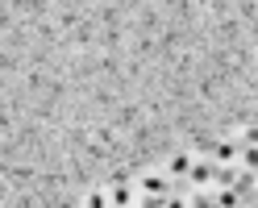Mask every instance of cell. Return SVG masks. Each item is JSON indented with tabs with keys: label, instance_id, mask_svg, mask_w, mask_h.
Here are the masks:
<instances>
[{
	"label": "cell",
	"instance_id": "obj_5",
	"mask_svg": "<svg viewBox=\"0 0 258 208\" xmlns=\"http://www.w3.org/2000/svg\"><path fill=\"white\" fill-rule=\"evenodd\" d=\"M191 167H196V158H191V154H175L171 163H167V175H171V179H187Z\"/></svg>",
	"mask_w": 258,
	"mask_h": 208
},
{
	"label": "cell",
	"instance_id": "obj_12",
	"mask_svg": "<svg viewBox=\"0 0 258 208\" xmlns=\"http://www.w3.org/2000/svg\"><path fill=\"white\" fill-rule=\"evenodd\" d=\"M254 200H258V191H254Z\"/></svg>",
	"mask_w": 258,
	"mask_h": 208
},
{
	"label": "cell",
	"instance_id": "obj_4",
	"mask_svg": "<svg viewBox=\"0 0 258 208\" xmlns=\"http://www.w3.org/2000/svg\"><path fill=\"white\" fill-rule=\"evenodd\" d=\"M108 200H112V208H134L138 204V191L129 187V179H117V187L108 191Z\"/></svg>",
	"mask_w": 258,
	"mask_h": 208
},
{
	"label": "cell",
	"instance_id": "obj_11",
	"mask_svg": "<svg viewBox=\"0 0 258 208\" xmlns=\"http://www.w3.org/2000/svg\"><path fill=\"white\" fill-rule=\"evenodd\" d=\"M138 208H167V196H142Z\"/></svg>",
	"mask_w": 258,
	"mask_h": 208
},
{
	"label": "cell",
	"instance_id": "obj_2",
	"mask_svg": "<svg viewBox=\"0 0 258 208\" xmlns=\"http://www.w3.org/2000/svg\"><path fill=\"white\" fill-rule=\"evenodd\" d=\"M187 183H191V187H213V183H217V158H196Z\"/></svg>",
	"mask_w": 258,
	"mask_h": 208
},
{
	"label": "cell",
	"instance_id": "obj_3",
	"mask_svg": "<svg viewBox=\"0 0 258 208\" xmlns=\"http://www.w3.org/2000/svg\"><path fill=\"white\" fill-rule=\"evenodd\" d=\"M213 158H217L221 167H233V163H241V142H237V137H233V142H217Z\"/></svg>",
	"mask_w": 258,
	"mask_h": 208
},
{
	"label": "cell",
	"instance_id": "obj_7",
	"mask_svg": "<svg viewBox=\"0 0 258 208\" xmlns=\"http://www.w3.org/2000/svg\"><path fill=\"white\" fill-rule=\"evenodd\" d=\"M191 208H221V200L208 196V187H196L191 191Z\"/></svg>",
	"mask_w": 258,
	"mask_h": 208
},
{
	"label": "cell",
	"instance_id": "obj_9",
	"mask_svg": "<svg viewBox=\"0 0 258 208\" xmlns=\"http://www.w3.org/2000/svg\"><path fill=\"white\" fill-rule=\"evenodd\" d=\"M84 208H112V200H108V191H92L84 200Z\"/></svg>",
	"mask_w": 258,
	"mask_h": 208
},
{
	"label": "cell",
	"instance_id": "obj_10",
	"mask_svg": "<svg viewBox=\"0 0 258 208\" xmlns=\"http://www.w3.org/2000/svg\"><path fill=\"white\" fill-rule=\"evenodd\" d=\"M237 142H241V146H258V121H254V125H246V129L237 133Z\"/></svg>",
	"mask_w": 258,
	"mask_h": 208
},
{
	"label": "cell",
	"instance_id": "obj_8",
	"mask_svg": "<svg viewBox=\"0 0 258 208\" xmlns=\"http://www.w3.org/2000/svg\"><path fill=\"white\" fill-rule=\"evenodd\" d=\"M241 167L258 175V146H241Z\"/></svg>",
	"mask_w": 258,
	"mask_h": 208
},
{
	"label": "cell",
	"instance_id": "obj_1",
	"mask_svg": "<svg viewBox=\"0 0 258 208\" xmlns=\"http://www.w3.org/2000/svg\"><path fill=\"white\" fill-rule=\"evenodd\" d=\"M138 191H142V196H171L175 183H171L167 171H150V175H142V179H138Z\"/></svg>",
	"mask_w": 258,
	"mask_h": 208
},
{
	"label": "cell",
	"instance_id": "obj_6",
	"mask_svg": "<svg viewBox=\"0 0 258 208\" xmlns=\"http://www.w3.org/2000/svg\"><path fill=\"white\" fill-rule=\"evenodd\" d=\"M237 175H241L237 163H233V167H221V163H217V187H233V183H237Z\"/></svg>",
	"mask_w": 258,
	"mask_h": 208
}]
</instances>
